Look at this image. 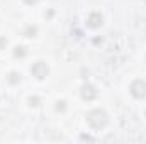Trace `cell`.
Instances as JSON below:
<instances>
[{"mask_svg": "<svg viewBox=\"0 0 146 144\" xmlns=\"http://www.w3.org/2000/svg\"><path fill=\"white\" fill-rule=\"evenodd\" d=\"M80 95H82V98H83V100L90 102V100H94V98L97 97V90H95V87H94V85L85 83V85L82 87V90H80Z\"/></svg>", "mask_w": 146, "mask_h": 144, "instance_id": "4", "label": "cell"}, {"mask_svg": "<svg viewBox=\"0 0 146 144\" xmlns=\"http://www.w3.org/2000/svg\"><path fill=\"white\" fill-rule=\"evenodd\" d=\"M24 2H26L27 5H34V3H37V2H39V0H24Z\"/></svg>", "mask_w": 146, "mask_h": 144, "instance_id": "12", "label": "cell"}, {"mask_svg": "<svg viewBox=\"0 0 146 144\" xmlns=\"http://www.w3.org/2000/svg\"><path fill=\"white\" fill-rule=\"evenodd\" d=\"M7 46V39L5 37H0V49H3Z\"/></svg>", "mask_w": 146, "mask_h": 144, "instance_id": "11", "label": "cell"}, {"mask_svg": "<svg viewBox=\"0 0 146 144\" xmlns=\"http://www.w3.org/2000/svg\"><path fill=\"white\" fill-rule=\"evenodd\" d=\"M7 80H9V83H10V85H17V83L21 81V75H19V73H15V71H12V73H9Z\"/></svg>", "mask_w": 146, "mask_h": 144, "instance_id": "6", "label": "cell"}, {"mask_svg": "<svg viewBox=\"0 0 146 144\" xmlns=\"http://www.w3.org/2000/svg\"><path fill=\"white\" fill-rule=\"evenodd\" d=\"M102 22H104V19H102L100 12H92L88 15V19H87V26L92 27V29H99L102 26Z\"/></svg>", "mask_w": 146, "mask_h": 144, "instance_id": "5", "label": "cell"}, {"mask_svg": "<svg viewBox=\"0 0 146 144\" xmlns=\"http://www.w3.org/2000/svg\"><path fill=\"white\" fill-rule=\"evenodd\" d=\"M26 54H27V51H26L24 46H17L15 51H14V56H15V58H24Z\"/></svg>", "mask_w": 146, "mask_h": 144, "instance_id": "7", "label": "cell"}, {"mask_svg": "<svg viewBox=\"0 0 146 144\" xmlns=\"http://www.w3.org/2000/svg\"><path fill=\"white\" fill-rule=\"evenodd\" d=\"M36 34H37V29L34 27V26H29V27L24 31V36L26 37H34Z\"/></svg>", "mask_w": 146, "mask_h": 144, "instance_id": "8", "label": "cell"}, {"mask_svg": "<svg viewBox=\"0 0 146 144\" xmlns=\"http://www.w3.org/2000/svg\"><path fill=\"white\" fill-rule=\"evenodd\" d=\"M129 90H131V95H133L134 98H138V100L146 98V81L145 80H134V81L131 83Z\"/></svg>", "mask_w": 146, "mask_h": 144, "instance_id": "2", "label": "cell"}, {"mask_svg": "<svg viewBox=\"0 0 146 144\" xmlns=\"http://www.w3.org/2000/svg\"><path fill=\"white\" fill-rule=\"evenodd\" d=\"M65 104H66L65 100H58V102H56V110H58V112H65V108H66Z\"/></svg>", "mask_w": 146, "mask_h": 144, "instance_id": "9", "label": "cell"}, {"mask_svg": "<svg viewBox=\"0 0 146 144\" xmlns=\"http://www.w3.org/2000/svg\"><path fill=\"white\" fill-rule=\"evenodd\" d=\"M87 122L92 129H104L109 122V117L106 114V110L102 108H94L87 114Z\"/></svg>", "mask_w": 146, "mask_h": 144, "instance_id": "1", "label": "cell"}, {"mask_svg": "<svg viewBox=\"0 0 146 144\" xmlns=\"http://www.w3.org/2000/svg\"><path fill=\"white\" fill-rule=\"evenodd\" d=\"M31 73H33V76H36L37 80H44L48 76V73H49V68H48V65L44 61H37V63H34L31 66Z\"/></svg>", "mask_w": 146, "mask_h": 144, "instance_id": "3", "label": "cell"}, {"mask_svg": "<svg viewBox=\"0 0 146 144\" xmlns=\"http://www.w3.org/2000/svg\"><path fill=\"white\" fill-rule=\"evenodd\" d=\"M29 104H31L33 107H36V105H39V98H37V97H31V98H29Z\"/></svg>", "mask_w": 146, "mask_h": 144, "instance_id": "10", "label": "cell"}]
</instances>
